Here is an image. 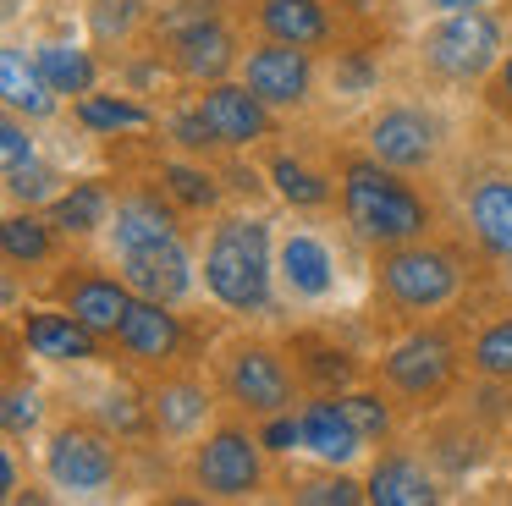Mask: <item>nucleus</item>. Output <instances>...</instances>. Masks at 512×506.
Instances as JSON below:
<instances>
[{
    "label": "nucleus",
    "mask_w": 512,
    "mask_h": 506,
    "mask_svg": "<svg viewBox=\"0 0 512 506\" xmlns=\"http://www.w3.org/2000/svg\"><path fill=\"white\" fill-rule=\"evenodd\" d=\"M342 204H347V220L364 242H380V248H397V242H413L424 237L430 226V209L424 198H413L408 187L397 182L391 171L358 160L347 165V182H342Z\"/></svg>",
    "instance_id": "obj_1"
},
{
    "label": "nucleus",
    "mask_w": 512,
    "mask_h": 506,
    "mask_svg": "<svg viewBox=\"0 0 512 506\" xmlns=\"http://www.w3.org/2000/svg\"><path fill=\"white\" fill-rule=\"evenodd\" d=\"M204 281L226 308H265L270 303V242L265 220H221L204 253Z\"/></svg>",
    "instance_id": "obj_2"
},
{
    "label": "nucleus",
    "mask_w": 512,
    "mask_h": 506,
    "mask_svg": "<svg viewBox=\"0 0 512 506\" xmlns=\"http://www.w3.org/2000/svg\"><path fill=\"white\" fill-rule=\"evenodd\" d=\"M496 44H501L496 22H490L479 6H468V11H452V17L424 39V61H430L435 72H446V77H479L490 61H496Z\"/></svg>",
    "instance_id": "obj_3"
},
{
    "label": "nucleus",
    "mask_w": 512,
    "mask_h": 506,
    "mask_svg": "<svg viewBox=\"0 0 512 506\" xmlns=\"http://www.w3.org/2000/svg\"><path fill=\"white\" fill-rule=\"evenodd\" d=\"M386 275V292L397 297L402 308H441L446 297L457 292V264L435 248H397L380 264Z\"/></svg>",
    "instance_id": "obj_4"
},
{
    "label": "nucleus",
    "mask_w": 512,
    "mask_h": 506,
    "mask_svg": "<svg viewBox=\"0 0 512 506\" xmlns=\"http://www.w3.org/2000/svg\"><path fill=\"white\" fill-rule=\"evenodd\" d=\"M199 484L221 501H237V495H254L259 484V446L243 435V429H215L199 451Z\"/></svg>",
    "instance_id": "obj_5"
},
{
    "label": "nucleus",
    "mask_w": 512,
    "mask_h": 506,
    "mask_svg": "<svg viewBox=\"0 0 512 506\" xmlns=\"http://www.w3.org/2000/svg\"><path fill=\"white\" fill-rule=\"evenodd\" d=\"M45 468L61 490H105L116 473V451L94 429H61L45 451Z\"/></svg>",
    "instance_id": "obj_6"
},
{
    "label": "nucleus",
    "mask_w": 512,
    "mask_h": 506,
    "mask_svg": "<svg viewBox=\"0 0 512 506\" xmlns=\"http://www.w3.org/2000/svg\"><path fill=\"white\" fill-rule=\"evenodd\" d=\"M248 88L265 105H298L309 94V55H303V44L270 39L265 50H254L248 55Z\"/></svg>",
    "instance_id": "obj_7"
},
{
    "label": "nucleus",
    "mask_w": 512,
    "mask_h": 506,
    "mask_svg": "<svg viewBox=\"0 0 512 506\" xmlns=\"http://www.w3.org/2000/svg\"><path fill=\"white\" fill-rule=\"evenodd\" d=\"M369 149H375V160L391 165V171H419L435 154V121L419 116V110H386V116L369 127Z\"/></svg>",
    "instance_id": "obj_8"
},
{
    "label": "nucleus",
    "mask_w": 512,
    "mask_h": 506,
    "mask_svg": "<svg viewBox=\"0 0 512 506\" xmlns=\"http://www.w3.org/2000/svg\"><path fill=\"white\" fill-rule=\"evenodd\" d=\"M226 385H232V396L243 407H254V413H281L287 396H292V380H287V369H281V358L265 347L237 352L232 369H226Z\"/></svg>",
    "instance_id": "obj_9"
},
{
    "label": "nucleus",
    "mask_w": 512,
    "mask_h": 506,
    "mask_svg": "<svg viewBox=\"0 0 512 506\" xmlns=\"http://www.w3.org/2000/svg\"><path fill=\"white\" fill-rule=\"evenodd\" d=\"M204 121L215 127V143H254L270 132V116H265V99L254 88H237V83H215L204 94Z\"/></svg>",
    "instance_id": "obj_10"
},
{
    "label": "nucleus",
    "mask_w": 512,
    "mask_h": 506,
    "mask_svg": "<svg viewBox=\"0 0 512 506\" xmlns=\"http://www.w3.org/2000/svg\"><path fill=\"white\" fill-rule=\"evenodd\" d=\"M122 281L133 286L138 297H160V303H177V297L193 286V275H188V259H182L177 242H160V248L122 253Z\"/></svg>",
    "instance_id": "obj_11"
},
{
    "label": "nucleus",
    "mask_w": 512,
    "mask_h": 506,
    "mask_svg": "<svg viewBox=\"0 0 512 506\" xmlns=\"http://www.w3.org/2000/svg\"><path fill=\"white\" fill-rule=\"evenodd\" d=\"M446 369H452V352H446L441 336H413L386 358V380L402 385L408 396H430L446 380Z\"/></svg>",
    "instance_id": "obj_12"
},
{
    "label": "nucleus",
    "mask_w": 512,
    "mask_h": 506,
    "mask_svg": "<svg viewBox=\"0 0 512 506\" xmlns=\"http://www.w3.org/2000/svg\"><path fill=\"white\" fill-rule=\"evenodd\" d=\"M127 292H133V286L105 281V275H83V281H72V292H67V314H78L94 336H116L122 319H127V308H133Z\"/></svg>",
    "instance_id": "obj_13"
},
{
    "label": "nucleus",
    "mask_w": 512,
    "mask_h": 506,
    "mask_svg": "<svg viewBox=\"0 0 512 506\" xmlns=\"http://www.w3.org/2000/svg\"><path fill=\"white\" fill-rule=\"evenodd\" d=\"M177 314H166V303L160 297H138L133 308H127L122 330H116V341H122L133 358H171L177 352Z\"/></svg>",
    "instance_id": "obj_14"
},
{
    "label": "nucleus",
    "mask_w": 512,
    "mask_h": 506,
    "mask_svg": "<svg viewBox=\"0 0 512 506\" xmlns=\"http://www.w3.org/2000/svg\"><path fill=\"white\" fill-rule=\"evenodd\" d=\"M0 94H6V110H17V116H50V105H56L45 66L28 61L23 50L0 55Z\"/></svg>",
    "instance_id": "obj_15"
},
{
    "label": "nucleus",
    "mask_w": 512,
    "mask_h": 506,
    "mask_svg": "<svg viewBox=\"0 0 512 506\" xmlns=\"http://www.w3.org/2000/svg\"><path fill=\"white\" fill-rule=\"evenodd\" d=\"M28 347L39 358L78 363V358H94V330L78 314H34L28 319Z\"/></svg>",
    "instance_id": "obj_16"
},
{
    "label": "nucleus",
    "mask_w": 512,
    "mask_h": 506,
    "mask_svg": "<svg viewBox=\"0 0 512 506\" xmlns=\"http://www.w3.org/2000/svg\"><path fill=\"white\" fill-rule=\"evenodd\" d=\"M364 495H369L375 506H430V501H435V484H430V473H424L419 462L386 457L375 473H369Z\"/></svg>",
    "instance_id": "obj_17"
},
{
    "label": "nucleus",
    "mask_w": 512,
    "mask_h": 506,
    "mask_svg": "<svg viewBox=\"0 0 512 506\" xmlns=\"http://www.w3.org/2000/svg\"><path fill=\"white\" fill-rule=\"evenodd\" d=\"M358 440H364V435H358V424L342 413V402H336V407L331 402H314L309 413H303V446H309L320 462H347L358 451Z\"/></svg>",
    "instance_id": "obj_18"
},
{
    "label": "nucleus",
    "mask_w": 512,
    "mask_h": 506,
    "mask_svg": "<svg viewBox=\"0 0 512 506\" xmlns=\"http://www.w3.org/2000/svg\"><path fill=\"white\" fill-rule=\"evenodd\" d=\"M160 242H177L171 215L155 204V198H127V204L116 209V248L138 253V248H160Z\"/></svg>",
    "instance_id": "obj_19"
},
{
    "label": "nucleus",
    "mask_w": 512,
    "mask_h": 506,
    "mask_svg": "<svg viewBox=\"0 0 512 506\" xmlns=\"http://www.w3.org/2000/svg\"><path fill=\"white\" fill-rule=\"evenodd\" d=\"M259 28L270 39H287V44H320L325 39V6L320 0H265L259 6Z\"/></svg>",
    "instance_id": "obj_20"
},
{
    "label": "nucleus",
    "mask_w": 512,
    "mask_h": 506,
    "mask_svg": "<svg viewBox=\"0 0 512 506\" xmlns=\"http://www.w3.org/2000/svg\"><path fill=\"white\" fill-rule=\"evenodd\" d=\"M171 55H177V72L188 77H221L226 66H232V39H226V28H215V22H204V28L182 33V39H171Z\"/></svg>",
    "instance_id": "obj_21"
},
{
    "label": "nucleus",
    "mask_w": 512,
    "mask_h": 506,
    "mask_svg": "<svg viewBox=\"0 0 512 506\" xmlns=\"http://www.w3.org/2000/svg\"><path fill=\"white\" fill-rule=\"evenodd\" d=\"M281 275H287V286L292 292H303V297H325L331 292V253L320 248L314 237H287L281 242Z\"/></svg>",
    "instance_id": "obj_22"
},
{
    "label": "nucleus",
    "mask_w": 512,
    "mask_h": 506,
    "mask_svg": "<svg viewBox=\"0 0 512 506\" xmlns=\"http://www.w3.org/2000/svg\"><path fill=\"white\" fill-rule=\"evenodd\" d=\"M474 231L490 253L512 259V182H485L474 193Z\"/></svg>",
    "instance_id": "obj_23"
},
{
    "label": "nucleus",
    "mask_w": 512,
    "mask_h": 506,
    "mask_svg": "<svg viewBox=\"0 0 512 506\" xmlns=\"http://www.w3.org/2000/svg\"><path fill=\"white\" fill-rule=\"evenodd\" d=\"M39 66H45L56 94H89V83H94L89 55L72 50V44H45V50H39Z\"/></svg>",
    "instance_id": "obj_24"
},
{
    "label": "nucleus",
    "mask_w": 512,
    "mask_h": 506,
    "mask_svg": "<svg viewBox=\"0 0 512 506\" xmlns=\"http://www.w3.org/2000/svg\"><path fill=\"white\" fill-rule=\"evenodd\" d=\"M50 220H56L61 231H94V226H105V187H100V182L72 187L67 198H56Z\"/></svg>",
    "instance_id": "obj_25"
},
{
    "label": "nucleus",
    "mask_w": 512,
    "mask_h": 506,
    "mask_svg": "<svg viewBox=\"0 0 512 506\" xmlns=\"http://www.w3.org/2000/svg\"><path fill=\"white\" fill-rule=\"evenodd\" d=\"M78 121L94 132H122V127H144L149 110L127 105V99H105V94H83L78 99Z\"/></svg>",
    "instance_id": "obj_26"
},
{
    "label": "nucleus",
    "mask_w": 512,
    "mask_h": 506,
    "mask_svg": "<svg viewBox=\"0 0 512 506\" xmlns=\"http://www.w3.org/2000/svg\"><path fill=\"white\" fill-rule=\"evenodd\" d=\"M0 248H6V259H17V264H39L50 253V231H45V220H34V215H12L6 226H0Z\"/></svg>",
    "instance_id": "obj_27"
},
{
    "label": "nucleus",
    "mask_w": 512,
    "mask_h": 506,
    "mask_svg": "<svg viewBox=\"0 0 512 506\" xmlns=\"http://www.w3.org/2000/svg\"><path fill=\"white\" fill-rule=\"evenodd\" d=\"M155 418H160V429H171V435H188V429L204 418V391H193V385H171V391H160Z\"/></svg>",
    "instance_id": "obj_28"
},
{
    "label": "nucleus",
    "mask_w": 512,
    "mask_h": 506,
    "mask_svg": "<svg viewBox=\"0 0 512 506\" xmlns=\"http://www.w3.org/2000/svg\"><path fill=\"white\" fill-rule=\"evenodd\" d=\"M270 176H276V187H281V198H287V204H309L314 209V204H325V198H331V187H325L314 171H303L298 160H276V171H270Z\"/></svg>",
    "instance_id": "obj_29"
},
{
    "label": "nucleus",
    "mask_w": 512,
    "mask_h": 506,
    "mask_svg": "<svg viewBox=\"0 0 512 506\" xmlns=\"http://www.w3.org/2000/svg\"><path fill=\"white\" fill-rule=\"evenodd\" d=\"M474 369L490 374V380H507V374H512V319H501V325H490L485 336H479Z\"/></svg>",
    "instance_id": "obj_30"
},
{
    "label": "nucleus",
    "mask_w": 512,
    "mask_h": 506,
    "mask_svg": "<svg viewBox=\"0 0 512 506\" xmlns=\"http://www.w3.org/2000/svg\"><path fill=\"white\" fill-rule=\"evenodd\" d=\"M166 187H171V198L188 204V209H210L215 204V182L204 171H193V165H166Z\"/></svg>",
    "instance_id": "obj_31"
},
{
    "label": "nucleus",
    "mask_w": 512,
    "mask_h": 506,
    "mask_svg": "<svg viewBox=\"0 0 512 506\" xmlns=\"http://www.w3.org/2000/svg\"><path fill=\"white\" fill-rule=\"evenodd\" d=\"M0 418H6V435H28V429L39 424V391H34V385H12V391H6V407H0Z\"/></svg>",
    "instance_id": "obj_32"
},
{
    "label": "nucleus",
    "mask_w": 512,
    "mask_h": 506,
    "mask_svg": "<svg viewBox=\"0 0 512 506\" xmlns=\"http://www.w3.org/2000/svg\"><path fill=\"white\" fill-rule=\"evenodd\" d=\"M204 22H215V0H177V6L160 17V33H166V39H182V33L204 28Z\"/></svg>",
    "instance_id": "obj_33"
},
{
    "label": "nucleus",
    "mask_w": 512,
    "mask_h": 506,
    "mask_svg": "<svg viewBox=\"0 0 512 506\" xmlns=\"http://www.w3.org/2000/svg\"><path fill=\"white\" fill-rule=\"evenodd\" d=\"M342 413L353 418L358 424V435H386L391 429V413H386V402H380V396H342Z\"/></svg>",
    "instance_id": "obj_34"
},
{
    "label": "nucleus",
    "mask_w": 512,
    "mask_h": 506,
    "mask_svg": "<svg viewBox=\"0 0 512 506\" xmlns=\"http://www.w3.org/2000/svg\"><path fill=\"white\" fill-rule=\"evenodd\" d=\"M358 484L353 479H314V484H303L298 490V501H309V506H353L358 501Z\"/></svg>",
    "instance_id": "obj_35"
},
{
    "label": "nucleus",
    "mask_w": 512,
    "mask_h": 506,
    "mask_svg": "<svg viewBox=\"0 0 512 506\" xmlns=\"http://www.w3.org/2000/svg\"><path fill=\"white\" fill-rule=\"evenodd\" d=\"M0 160H6V171H17V165L34 160V143H28V132H23V121H17V110L0 121Z\"/></svg>",
    "instance_id": "obj_36"
},
{
    "label": "nucleus",
    "mask_w": 512,
    "mask_h": 506,
    "mask_svg": "<svg viewBox=\"0 0 512 506\" xmlns=\"http://www.w3.org/2000/svg\"><path fill=\"white\" fill-rule=\"evenodd\" d=\"M6 176H12L6 187H12L17 198H45V187H50V171H45V165H34V160L17 165V171H6Z\"/></svg>",
    "instance_id": "obj_37"
},
{
    "label": "nucleus",
    "mask_w": 512,
    "mask_h": 506,
    "mask_svg": "<svg viewBox=\"0 0 512 506\" xmlns=\"http://www.w3.org/2000/svg\"><path fill=\"white\" fill-rule=\"evenodd\" d=\"M259 440H265L270 451H292V446H303V418L292 424V418H276V413H270V424H265V435H259Z\"/></svg>",
    "instance_id": "obj_38"
},
{
    "label": "nucleus",
    "mask_w": 512,
    "mask_h": 506,
    "mask_svg": "<svg viewBox=\"0 0 512 506\" xmlns=\"http://www.w3.org/2000/svg\"><path fill=\"white\" fill-rule=\"evenodd\" d=\"M177 138L188 149H204V143H215V127L204 121V110H193V116H177Z\"/></svg>",
    "instance_id": "obj_39"
},
{
    "label": "nucleus",
    "mask_w": 512,
    "mask_h": 506,
    "mask_svg": "<svg viewBox=\"0 0 512 506\" xmlns=\"http://www.w3.org/2000/svg\"><path fill=\"white\" fill-rule=\"evenodd\" d=\"M105 424H116V429H144V413L133 407V396H111V402H105Z\"/></svg>",
    "instance_id": "obj_40"
},
{
    "label": "nucleus",
    "mask_w": 512,
    "mask_h": 506,
    "mask_svg": "<svg viewBox=\"0 0 512 506\" xmlns=\"http://www.w3.org/2000/svg\"><path fill=\"white\" fill-rule=\"evenodd\" d=\"M17 490V468H12V457H0V495H12Z\"/></svg>",
    "instance_id": "obj_41"
},
{
    "label": "nucleus",
    "mask_w": 512,
    "mask_h": 506,
    "mask_svg": "<svg viewBox=\"0 0 512 506\" xmlns=\"http://www.w3.org/2000/svg\"><path fill=\"white\" fill-rule=\"evenodd\" d=\"M435 11H468V6H485V0H430Z\"/></svg>",
    "instance_id": "obj_42"
},
{
    "label": "nucleus",
    "mask_w": 512,
    "mask_h": 506,
    "mask_svg": "<svg viewBox=\"0 0 512 506\" xmlns=\"http://www.w3.org/2000/svg\"><path fill=\"white\" fill-rule=\"evenodd\" d=\"M496 88H501V99H512V61L501 66V77H496Z\"/></svg>",
    "instance_id": "obj_43"
}]
</instances>
